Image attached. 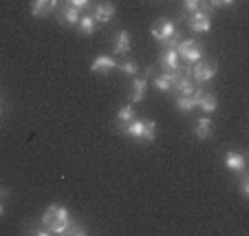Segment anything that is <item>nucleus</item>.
<instances>
[{
  "instance_id": "obj_1",
  "label": "nucleus",
  "mask_w": 249,
  "mask_h": 236,
  "mask_svg": "<svg viewBox=\"0 0 249 236\" xmlns=\"http://www.w3.org/2000/svg\"><path fill=\"white\" fill-rule=\"evenodd\" d=\"M29 234L40 236H71V234H86V227L80 221L71 217V210L62 203H51L40 217V225L29 230Z\"/></svg>"
},
{
  "instance_id": "obj_2",
  "label": "nucleus",
  "mask_w": 249,
  "mask_h": 236,
  "mask_svg": "<svg viewBox=\"0 0 249 236\" xmlns=\"http://www.w3.org/2000/svg\"><path fill=\"white\" fill-rule=\"evenodd\" d=\"M218 73L216 62H203L198 60L196 64L190 66V77H192L194 84H207L210 80H214Z\"/></svg>"
},
{
  "instance_id": "obj_3",
  "label": "nucleus",
  "mask_w": 249,
  "mask_h": 236,
  "mask_svg": "<svg viewBox=\"0 0 249 236\" xmlns=\"http://www.w3.org/2000/svg\"><path fill=\"white\" fill-rule=\"evenodd\" d=\"M188 20V27L192 33H210L212 29V9H196L190 16H183Z\"/></svg>"
},
{
  "instance_id": "obj_4",
  "label": "nucleus",
  "mask_w": 249,
  "mask_h": 236,
  "mask_svg": "<svg viewBox=\"0 0 249 236\" xmlns=\"http://www.w3.org/2000/svg\"><path fill=\"white\" fill-rule=\"evenodd\" d=\"M177 53L179 57L185 62V64H196L203 57V44H198L196 40H181L179 47H177Z\"/></svg>"
},
{
  "instance_id": "obj_5",
  "label": "nucleus",
  "mask_w": 249,
  "mask_h": 236,
  "mask_svg": "<svg viewBox=\"0 0 249 236\" xmlns=\"http://www.w3.org/2000/svg\"><path fill=\"white\" fill-rule=\"evenodd\" d=\"M177 33H179L177 31V24H174L172 20H168V18L157 20V22L152 24V29H150V36L161 44V47H163L168 40H172Z\"/></svg>"
},
{
  "instance_id": "obj_6",
  "label": "nucleus",
  "mask_w": 249,
  "mask_h": 236,
  "mask_svg": "<svg viewBox=\"0 0 249 236\" xmlns=\"http://www.w3.org/2000/svg\"><path fill=\"white\" fill-rule=\"evenodd\" d=\"M192 99H194V104H196V109H201L205 115L216 113L218 99H216V95L214 93H207V91H203V89H196L192 93Z\"/></svg>"
},
{
  "instance_id": "obj_7",
  "label": "nucleus",
  "mask_w": 249,
  "mask_h": 236,
  "mask_svg": "<svg viewBox=\"0 0 249 236\" xmlns=\"http://www.w3.org/2000/svg\"><path fill=\"white\" fill-rule=\"evenodd\" d=\"M152 75H155V69L150 66L143 77H135V80H132V86H130V102H132V104H139V102H143V99H146L148 77H152Z\"/></svg>"
},
{
  "instance_id": "obj_8",
  "label": "nucleus",
  "mask_w": 249,
  "mask_h": 236,
  "mask_svg": "<svg viewBox=\"0 0 249 236\" xmlns=\"http://www.w3.org/2000/svg\"><path fill=\"white\" fill-rule=\"evenodd\" d=\"M62 0H31V16L33 18H49L60 9Z\"/></svg>"
},
{
  "instance_id": "obj_9",
  "label": "nucleus",
  "mask_w": 249,
  "mask_h": 236,
  "mask_svg": "<svg viewBox=\"0 0 249 236\" xmlns=\"http://www.w3.org/2000/svg\"><path fill=\"white\" fill-rule=\"evenodd\" d=\"M80 11L82 9H77V7H73V5H66L64 0H62L60 9L55 11V14H57V22L64 24V27H75V24L80 22V18H82Z\"/></svg>"
},
{
  "instance_id": "obj_10",
  "label": "nucleus",
  "mask_w": 249,
  "mask_h": 236,
  "mask_svg": "<svg viewBox=\"0 0 249 236\" xmlns=\"http://www.w3.org/2000/svg\"><path fill=\"white\" fill-rule=\"evenodd\" d=\"M183 75V71H163L161 75H155V89L159 93H172V86L179 82V77Z\"/></svg>"
},
{
  "instance_id": "obj_11",
  "label": "nucleus",
  "mask_w": 249,
  "mask_h": 236,
  "mask_svg": "<svg viewBox=\"0 0 249 236\" xmlns=\"http://www.w3.org/2000/svg\"><path fill=\"white\" fill-rule=\"evenodd\" d=\"M115 14H117V7L113 2H97V5H93V14L90 16L97 20V24H106L115 18Z\"/></svg>"
},
{
  "instance_id": "obj_12",
  "label": "nucleus",
  "mask_w": 249,
  "mask_h": 236,
  "mask_svg": "<svg viewBox=\"0 0 249 236\" xmlns=\"http://www.w3.org/2000/svg\"><path fill=\"white\" fill-rule=\"evenodd\" d=\"M113 69H117V60L113 55H97L90 64V73L95 75H104V73H110Z\"/></svg>"
},
{
  "instance_id": "obj_13",
  "label": "nucleus",
  "mask_w": 249,
  "mask_h": 236,
  "mask_svg": "<svg viewBox=\"0 0 249 236\" xmlns=\"http://www.w3.org/2000/svg\"><path fill=\"white\" fill-rule=\"evenodd\" d=\"M132 49V40L128 31H117L113 36V53L115 55H128Z\"/></svg>"
},
{
  "instance_id": "obj_14",
  "label": "nucleus",
  "mask_w": 249,
  "mask_h": 236,
  "mask_svg": "<svg viewBox=\"0 0 249 236\" xmlns=\"http://www.w3.org/2000/svg\"><path fill=\"white\" fill-rule=\"evenodd\" d=\"M159 66L163 71H179V53L177 49H163L159 55Z\"/></svg>"
},
{
  "instance_id": "obj_15",
  "label": "nucleus",
  "mask_w": 249,
  "mask_h": 236,
  "mask_svg": "<svg viewBox=\"0 0 249 236\" xmlns=\"http://www.w3.org/2000/svg\"><path fill=\"white\" fill-rule=\"evenodd\" d=\"M225 165L231 172H243L247 168V159H245L243 152L230 150V152H225Z\"/></svg>"
},
{
  "instance_id": "obj_16",
  "label": "nucleus",
  "mask_w": 249,
  "mask_h": 236,
  "mask_svg": "<svg viewBox=\"0 0 249 236\" xmlns=\"http://www.w3.org/2000/svg\"><path fill=\"white\" fill-rule=\"evenodd\" d=\"M192 132L196 139H210L212 132H214V124H212L210 117H201L196 119V126L192 128Z\"/></svg>"
},
{
  "instance_id": "obj_17",
  "label": "nucleus",
  "mask_w": 249,
  "mask_h": 236,
  "mask_svg": "<svg viewBox=\"0 0 249 236\" xmlns=\"http://www.w3.org/2000/svg\"><path fill=\"white\" fill-rule=\"evenodd\" d=\"M75 27H77V31H80V36H95L97 29H99V24H97V20H95L93 16L86 14V16H82L80 22H77Z\"/></svg>"
},
{
  "instance_id": "obj_18",
  "label": "nucleus",
  "mask_w": 249,
  "mask_h": 236,
  "mask_svg": "<svg viewBox=\"0 0 249 236\" xmlns=\"http://www.w3.org/2000/svg\"><path fill=\"white\" fill-rule=\"evenodd\" d=\"M181 71H183V69H181ZM194 91H196V84H194L192 77L185 75V73L179 77V82L172 86V93L174 95H192Z\"/></svg>"
},
{
  "instance_id": "obj_19",
  "label": "nucleus",
  "mask_w": 249,
  "mask_h": 236,
  "mask_svg": "<svg viewBox=\"0 0 249 236\" xmlns=\"http://www.w3.org/2000/svg\"><path fill=\"white\" fill-rule=\"evenodd\" d=\"M122 135H128V137L141 142V135H143V117H141V119L135 117L130 124H126V126L122 128Z\"/></svg>"
},
{
  "instance_id": "obj_20",
  "label": "nucleus",
  "mask_w": 249,
  "mask_h": 236,
  "mask_svg": "<svg viewBox=\"0 0 249 236\" xmlns=\"http://www.w3.org/2000/svg\"><path fill=\"white\" fill-rule=\"evenodd\" d=\"M132 119H135V109H132V104H124L122 109L117 110V119H115V124H117V130L122 132V128L126 126V124H130Z\"/></svg>"
},
{
  "instance_id": "obj_21",
  "label": "nucleus",
  "mask_w": 249,
  "mask_h": 236,
  "mask_svg": "<svg viewBox=\"0 0 249 236\" xmlns=\"http://www.w3.org/2000/svg\"><path fill=\"white\" fill-rule=\"evenodd\" d=\"M155 137H157V122L152 117H143V135H141V142L150 144V142H155Z\"/></svg>"
},
{
  "instance_id": "obj_22",
  "label": "nucleus",
  "mask_w": 249,
  "mask_h": 236,
  "mask_svg": "<svg viewBox=\"0 0 249 236\" xmlns=\"http://www.w3.org/2000/svg\"><path fill=\"white\" fill-rule=\"evenodd\" d=\"M174 102H177V110L179 113H192L196 109L192 95H174Z\"/></svg>"
},
{
  "instance_id": "obj_23",
  "label": "nucleus",
  "mask_w": 249,
  "mask_h": 236,
  "mask_svg": "<svg viewBox=\"0 0 249 236\" xmlns=\"http://www.w3.org/2000/svg\"><path fill=\"white\" fill-rule=\"evenodd\" d=\"M117 69L124 73V75H128V77H137V73H139V64H137L135 60H130V57L117 62Z\"/></svg>"
},
{
  "instance_id": "obj_24",
  "label": "nucleus",
  "mask_w": 249,
  "mask_h": 236,
  "mask_svg": "<svg viewBox=\"0 0 249 236\" xmlns=\"http://www.w3.org/2000/svg\"><path fill=\"white\" fill-rule=\"evenodd\" d=\"M240 194H243V199L249 197V175L247 172H240Z\"/></svg>"
},
{
  "instance_id": "obj_25",
  "label": "nucleus",
  "mask_w": 249,
  "mask_h": 236,
  "mask_svg": "<svg viewBox=\"0 0 249 236\" xmlns=\"http://www.w3.org/2000/svg\"><path fill=\"white\" fill-rule=\"evenodd\" d=\"M203 5V0H183V11L185 14H192V11L201 9Z\"/></svg>"
},
{
  "instance_id": "obj_26",
  "label": "nucleus",
  "mask_w": 249,
  "mask_h": 236,
  "mask_svg": "<svg viewBox=\"0 0 249 236\" xmlns=\"http://www.w3.org/2000/svg\"><path fill=\"white\" fill-rule=\"evenodd\" d=\"M236 0H207V5L212 7V9H221V7H230L234 5Z\"/></svg>"
},
{
  "instance_id": "obj_27",
  "label": "nucleus",
  "mask_w": 249,
  "mask_h": 236,
  "mask_svg": "<svg viewBox=\"0 0 249 236\" xmlns=\"http://www.w3.org/2000/svg\"><path fill=\"white\" fill-rule=\"evenodd\" d=\"M66 5H73L77 7V9H86L89 5H93V0H64Z\"/></svg>"
},
{
  "instance_id": "obj_28",
  "label": "nucleus",
  "mask_w": 249,
  "mask_h": 236,
  "mask_svg": "<svg viewBox=\"0 0 249 236\" xmlns=\"http://www.w3.org/2000/svg\"><path fill=\"white\" fill-rule=\"evenodd\" d=\"M5 217V203H2V199H0V218Z\"/></svg>"
},
{
  "instance_id": "obj_29",
  "label": "nucleus",
  "mask_w": 249,
  "mask_h": 236,
  "mask_svg": "<svg viewBox=\"0 0 249 236\" xmlns=\"http://www.w3.org/2000/svg\"><path fill=\"white\" fill-rule=\"evenodd\" d=\"M7 194H9V190H7V188H0V199H5Z\"/></svg>"
},
{
  "instance_id": "obj_30",
  "label": "nucleus",
  "mask_w": 249,
  "mask_h": 236,
  "mask_svg": "<svg viewBox=\"0 0 249 236\" xmlns=\"http://www.w3.org/2000/svg\"><path fill=\"white\" fill-rule=\"evenodd\" d=\"M0 113H2V102H0Z\"/></svg>"
}]
</instances>
